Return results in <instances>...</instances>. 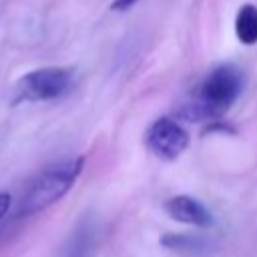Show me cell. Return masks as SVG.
Returning a JSON list of instances; mask_svg holds the SVG:
<instances>
[{
	"label": "cell",
	"instance_id": "52a82bcc",
	"mask_svg": "<svg viewBox=\"0 0 257 257\" xmlns=\"http://www.w3.org/2000/svg\"><path fill=\"white\" fill-rule=\"evenodd\" d=\"M161 245L183 257H205L215 247L211 239L191 233H167L161 237Z\"/></svg>",
	"mask_w": 257,
	"mask_h": 257
},
{
	"label": "cell",
	"instance_id": "30bf717a",
	"mask_svg": "<svg viewBox=\"0 0 257 257\" xmlns=\"http://www.w3.org/2000/svg\"><path fill=\"white\" fill-rule=\"evenodd\" d=\"M135 2H139V0H114L112 2V10H126V8H131Z\"/></svg>",
	"mask_w": 257,
	"mask_h": 257
},
{
	"label": "cell",
	"instance_id": "277c9868",
	"mask_svg": "<svg viewBox=\"0 0 257 257\" xmlns=\"http://www.w3.org/2000/svg\"><path fill=\"white\" fill-rule=\"evenodd\" d=\"M147 145L149 149L167 161L177 159L189 145V135L187 131L173 118H157L149 131H147Z\"/></svg>",
	"mask_w": 257,
	"mask_h": 257
},
{
	"label": "cell",
	"instance_id": "8992f818",
	"mask_svg": "<svg viewBox=\"0 0 257 257\" xmlns=\"http://www.w3.org/2000/svg\"><path fill=\"white\" fill-rule=\"evenodd\" d=\"M96 245V225L92 219L84 217L70 231L66 241L62 243L58 257H90Z\"/></svg>",
	"mask_w": 257,
	"mask_h": 257
},
{
	"label": "cell",
	"instance_id": "6da1fadb",
	"mask_svg": "<svg viewBox=\"0 0 257 257\" xmlns=\"http://www.w3.org/2000/svg\"><path fill=\"white\" fill-rule=\"evenodd\" d=\"M82 165H84L82 157H72V159L58 161V163L42 169L28 183V187L20 199L18 215L20 217L34 215V213L50 207L58 199H62L74 185L76 177L80 175Z\"/></svg>",
	"mask_w": 257,
	"mask_h": 257
},
{
	"label": "cell",
	"instance_id": "3957f363",
	"mask_svg": "<svg viewBox=\"0 0 257 257\" xmlns=\"http://www.w3.org/2000/svg\"><path fill=\"white\" fill-rule=\"evenodd\" d=\"M72 82V72L60 66H46L32 70L20 78L16 84V100H50L68 90Z\"/></svg>",
	"mask_w": 257,
	"mask_h": 257
},
{
	"label": "cell",
	"instance_id": "ba28073f",
	"mask_svg": "<svg viewBox=\"0 0 257 257\" xmlns=\"http://www.w3.org/2000/svg\"><path fill=\"white\" fill-rule=\"evenodd\" d=\"M235 34L241 44H255L257 42V8L253 4H243L235 18Z\"/></svg>",
	"mask_w": 257,
	"mask_h": 257
},
{
	"label": "cell",
	"instance_id": "5b68a950",
	"mask_svg": "<svg viewBox=\"0 0 257 257\" xmlns=\"http://www.w3.org/2000/svg\"><path fill=\"white\" fill-rule=\"evenodd\" d=\"M165 211L169 217L175 221L187 223V225H197V227H209L213 223L211 211L197 199L189 195H177L165 201Z\"/></svg>",
	"mask_w": 257,
	"mask_h": 257
},
{
	"label": "cell",
	"instance_id": "9c48e42d",
	"mask_svg": "<svg viewBox=\"0 0 257 257\" xmlns=\"http://www.w3.org/2000/svg\"><path fill=\"white\" fill-rule=\"evenodd\" d=\"M8 207H10V195H8V193H2V191H0V219H2L4 215H6Z\"/></svg>",
	"mask_w": 257,
	"mask_h": 257
},
{
	"label": "cell",
	"instance_id": "7a4b0ae2",
	"mask_svg": "<svg viewBox=\"0 0 257 257\" xmlns=\"http://www.w3.org/2000/svg\"><path fill=\"white\" fill-rule=\"evenodd\" d=\"M241 86H243L241 70L231 64H223L209 72V76L199 86L197 98L205 102L213 112V116L217 118L237 100V96L241 94Z\"/></svg>",
	"mask_w": 257,
	"mask_h": 257
}]
</instances>
